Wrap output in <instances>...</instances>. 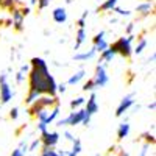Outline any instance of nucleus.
I'll return each instance as SVG.
<instances>
[{"mask_svg":"<svg viewBox=\"0 0 156 156\" xmlns=\"http://www.w3.org/2000/svg\"><path fill=\"white\" fill-rule=\"evenodd\" d=\"M87 39V34H86V30L84 28H78L76 30V34H75V44H73V50H80V47L86 42Z\"/></svg>","mask_w":156,"mask_h":156,"instance_id":"nucleus-15","label":"nucleus"},{"mask_svg":"<svg viewBox=\"0 0 156 156\" xmlns=\"http://www.w3.org/2000/svg\"><path fill=\"white\" fill-rule=\"evenodd\" d=\"M139 139H140V140H144V144H147V145H154V142H156L154 134H153V133H150V131L142 133Z\"/></svg>","mask_w":156,"mask_h":156,"instance_id":"nucleus-24","label":"nucleus"},{"mask_svg":"<svg viewBox=\"0 0 156 156\" xmlns=\"http://www.w3.org/2000/svg\"><path fill=\"white\" fill-rule=\"evenodd\" d=\"M8 115H9V119H11V120H17V119H19V108H17V106L11 108Z\"/></svg>","mask_w":156,"mask_h":156,"instance_id":"nucleus-32","label":"nucleus"},{"mask_svg":"<svg viewBox=\"0 0 156 156\" xmlns=\"http://www.w3.org/2000/svg\"><path fill=\"white\" fill-rule=\"evenodd\" d=\"M9 14H11V27L14 28V31H17V33H22L23 31V28H25V17L20 14V9H19V6L17 8H12V9H9Z\"/></svg>","mask_w":156,"mask_h":156,"instance_id":"nucleus-6","label":"nucleus"},{"mask_svg":"<svg viewBox=\"0 0 156 156\" xmlns=\"http://www.w3.org/2000/svg\"><path fill=\"white\" fill-rule=\"evenodd\" d=\"M134 34L129 36H122L117 41H114L112 44H109V48L114 51L115 55H120L126 59H129L133 56V41H134Z\"/></svg>","mask_w":156,"mask_h":156,"instance_id":"nucleus-2","label":"nucleus"},{"mask_svg":"<svg viewBox=\"0 0 156 156\" xmlns=\"http://www.w3.org/2000/svg\"><path fill=\"white\" fill-rule=\"evenodd\" d=\"M76 25H78V28H84V27H86V20L80 17V19L76 20Z\"/></svg>","mask_w":156,"mask_h":156,"instance_id":"nucleus-44","label":"nucleus"},{"mask_svg":"<svg viewBox=\"0 0 156 156\" xmlns=\"http://www.w3.org/2000/svg\"><path fill=\"white\" fill-rule=\"evenodd\" d=\"M81 150H83V147H81V140L78 139V137H75V140L72 142V148L69 150L70 154H72V156H78Z\"/></svg>","mask_w":156,"mask_h":156,"instance_id":"nucleus-25","label":"nucleus"},{"mask_svg":"<svg viewBox=\"0 0 156 156\" xmlns=\"http://www.w3.org/2000/svg\"><path fill=\"white\" fill-rule=\"evenodd\" d=\"M3 27H11V19H9V17L3 20Z\"/></svg>","mask_w":156,"mask_h":156,"instance_id":"nucleus-48","label":"nucleus"},{"mask_svg":"<svg viewBox=\"0 0 156 156\" xmlns=\"http://www.w3.org/2000/svg\"><path fill=\"white\" fill-rule=\"evenodd\" d=\"M55 125H56V126H66V125H67L66 117H62V119H58V120L55 122Z\"/></svg>","mask_w":156,"mask_h":156,"instance_id":"nucleus-43","label":"nucleus"},{"mask_svg":"<svg viewBox=\"0 0 156 156\" xmlns=\"http://www.w3.org/2000/svg\"><path fill=\"white\" fill-rule=\"evenodd\" d=\"M129 131H131V125H129L126 120L122 122V123L119 125V128H117V139H119V140H123L125 137L129 136Z\"/></svg>","mask_w":156,"mask_h":156,"instance_id":"nucleus-17","label":"nucleus"},{"mask_svg":"<svg viewBox=\"0 0 156 156\" xmlns=\"http://www.w3.org/2000/svg\"><path fill=\"white\" fill-rule=\"evenodd\" d=\"M14 80H16V83L17 84H22L25 80H27V75H23V73H20L19 70L16 72V75H14Z\"/></svg>","mask_w":156,"mask_h":156,"instance_id":"nucleus-33","label":"nucleus"},{"mask_svg":"<svg viewBox=\"0 0 156 156\" xmlns=\"http://www.w3.org/2000/svg\"><path fill=\"white\" fill-rule=\"evenodd\" d=\"M97 55V51L94 47H90L89 50L86 51H76L73 55V61H78V62H84V61H89V59H94Z\"/></svg>","mask_w":156,"mask_h":156,"instance_id":"nucleus-14","label":"nucleus"},{"mask_svg":"<svg viewBox=\"0 0 156 156\" xmlns=\"http://www.w3.org/2000/svg\"><path fill=\"white\" fill-rule=\"evenodd\" d=\"M59 139H61V134L58 131H50V129H47L45 133H42L39 136L41 147H48V148H55L58 145Z\"/></svg>","mask_w":156,"mask_h":156,"instance_id":"nucleus-5","label":"nucleus"},{"mask_svg":"<svg viewBox=\"0 0 156 156\" xmlns=\"http://www.w3.org/2000/svg\"><path fill=\"white\" fill-rule=\"evenodd\" d=\"M12 97H14V90L11 89L9 81L0 84V106H2V105H6V103H9V101L12 100Z\"/></svg>","mask_w":156,"mask_h":156,"instance_id":"nucleus-10","label":"nucleus"},{"mask_svg":"<svg viewBox=\"0 0 156 156\" xmlns=\"http://www.w3.org/2000/svg\"><path fill=\"white\" fill-rule=\"evenodd\" d=\"M39 97H41V94H37V92H34V90H28L27 92V95H25V105H31V103H34Z\"/></svg>","mask_w":156,"mask_h":156,"instance_id":"nucleus-26","label":"nucleus"},{"mask_svg":"<svg viewBox=\"0 0 156 156\" xmlns=\"http://www.w3.org/2000/svg\"><path fill=\"white\" fill-rule=\"evenodd\" d=\"M133 105H134V94L125 95V97L120 100L119 106L115 108V115H117V117H122L126 111H129V109L133 108Z\"/></svg>","mask_w":156,"mask_h":156,"instance_id":"nucleus-7","label":"nucleus"},{"mask_svg":"<svg viewBox=\"0 0 156 156\" xmlns=\"http://www.w3.org/2000/svg\"><path fill=\"white\" fill-rule=\"evenodd\" d=\"M144 2H153V0H144Z\"/></svg>","mask_w":156,"mask_h":156,"instance_id":"nucleus-53","label":"nucleus"},{"mask_svg":"<svg viewBox=\"0 0 156 156\" xmlns=\"http://www.w3.org/2000/svg\"><path fill=\"white\" fill-rule=\"evenodd\" d=\"M36 2H37V0H28V6L31 8V6H34L36 5Z\"/></svg>","mask_w":156,"mask_h":156,"instance_id":"nucleus-51","label":"nucleus"},{"mask_svg":"<svg viewBox=\"0 0 156 156\" xmlns=\"http://www.w3.org/2000/svg\"><path fill=\"white\" fill-rule=\"evenodd\" d=\"M133 31H134V22H129V23H126V27H125V33H126V36L133 34Z\"/></svg>","mask_w":156,"mask_h":156,"instance_id":"nucleus-37","label":"nucleus"},{"mask_svg":"<svg viewBox=\"0 0 156 156\" xmlns=\"http://www.w3.org/2000/svg\"><path fill=\"white\" fill-rule=\"evenodd\" d=\"M84 117H86V112L84 109H76V111H72L67 117H66V122L69 126H76V125H81L83 120H84Z\"/></svg>","mask_w":156,"mask_h":156,"instance_id":"nucleus-11","label":"nucleus"},{"mask_svg":"<svg viewBox=\"0 0 156 156\" xmlns=\"http://www.w3.org/2000/svg\"><path fill=\"white\" fill-rule=\"evenodd\" d=\"M17 148H19V150H20V151L25 154V153L28 151V142L25 140V139H22V140L19 142V147H17Z\"/></svg>","mask_w":156,"mask_h":156,"instance_id":"nucleus-34","label":"nucleus"},{"mask_svg":"<svg viewBox=\"0 0 156 156\" xmlns=\"http://www.w3.org/2000/svg\"><path fill=\"white\" fill-rule=\"evenodd\" d=\"M84 103H86V98H84V97H76V98L70 100L69 106H70L72 111H76V109H81V108L84 106Z\"/></svg>","mask_w":156,"mask_h":156,"instance_id":"nucleus-23","label":"nucleus"},{"mask_svg":"<svg viewBox=\"0 0 156 156\" xmlns=\"http://www.w3.org/2000/svg\"><path fill=\"white\" fill-rule=\"evenodd\" d=\"M133 109H134V111L137 112V111L140 109V105H133Z\"/></svg>","mask_w":156,"mask_h":156,"instance_id":"nucleus-52","label":"nucleus"},{"mask_svg":"<svg viewBox=\"0 0 156 156\" xmlns=\"http://www.w3.org/2000/svg\"><path fill=\"white\" fill-rule=\"evenodd\" d=\"M59 106H61V105L53 106V108H51V109L48 111V115H47V119H45V122H44L47 126H48L50 123H55V122L58 120V117H59V111H61V109H59Z\"/></svg>","mask_w":156,"mask_h":156,"instance_id":"nucleus-20","label":"nucleus"},{"mask_svg":"<svg viewBox=\"0 0 156 156\" xmlns=\"http://www.w3.org/2000/svg\"><path fill=\"white\" fill-rule=\"evenodd\" d=\"M30 72L27 75L28 80V90H34V92L41 95H50L56 97V80L55 76L50 73L48 64L44 58L34 56L30 59Z\"/></svg>","mask_w":156,"mask_h":156,"instance_id":"nucleus-1","label":"nucleus"},{"mask_svg":"<svg viewBox=\"0 0 156 156\" xmlns=\"http://www.w3.org/2000/svg\"><path fill=\"white\" fill-rule=\"evenodd\" d=\"M36 128H37V131H39V133H41V134H42V133H45V131H47V129H48V126H47L45 123H42V122H37V125H36Z\"/></svg>","mask_w":156,"mask_h":156,"instance_id":"nucleus-38","label":"nucleus"},{"mask_svg":"<svg viewBox=\"0 0 156 156\" xmlns=\"http://www.w3.org/2000/svg\"><path fill=\"white\" fill-rule=\"evenodd\" d=\"M84 78H86V70H84V69H78L73 75H70V78L67 80L66 84H69V86H75V84L80 83V81H83Z\"/></svg>","mask_w":156,"mask_h":156,"instance_id":"nucleus-16","label":"nucleus"},{"mask_svg":"<svg viewBox=\"0 0 156 156\" xmlns=\"http://www.w3.org/2000/svg\"><path fill=\"white\" fill-rule=\"evenodd\" d=\"M22 0H0V9H12V8H17V6H22Z\"/></svg>","mask_w":156,"mask_h":156,"instance_id":"nucleus-21","label":"nucleus"},{"mask_svg":"<svg viewBox=\"0 0 156 156\" xmlns=\"http://www.w3.org/2000/svg\"><path fill=\"white\" fill-rule=\"evenodd\" d=\"M62 136H64V139H66V140H69V142H73V140H75V136H73L70 131H67V129L62 133Z\"/></svg>","mask_w":156,"mask_h":156,"instance_id":"nucleus-40","label":"nucleus"},{"mask_svg":"<svg viewBox=\"0 0 156 156\" xmlns=\"http://www.w3.org/2000/svg\"><path fill=\"white\" fill-rule=\"evenodd\" d=\"M136 12H137L140 17H147V16L153 14V12H154L153 2H140V3L136 6Z\"/></svg>","mask_w":156,"mask_h":156,"instance_id":"nucleus-13","label":"nucleus"},{"mask_svg":"<svg viewBox=\"0 0 156 156\" xmlns=\"http://www.w3.org/2000/svg\"><path fill=\"white\" fill-rule=\"evenodd\" d=\"M39 147H41V140H39V137H34V139L31 140V144L28 145V151H30V153H34Z\"/></svg>","mask_w":156,"mask_h":156,"instance_id":"nucleus-30","label":"nucleus"},{"mask_svg":"<svg viewBox=\"0 0 156 156\" xmlns=\"http://www.w3.org/2000/svg\"><path fill=\"white\" fill-rule=\"evenodd\" d=\"M147 45H148L147 39H145L144 36H139L136 45L133 47V55H142V53H144V50L147 48Z\"/></svg>","mask_w":156,"mask_h":156,"instance_id":"nucleus-19","label":"nucleus"},{"mask_svg":"<svg viewBox=\"0 0 156 156\" xmlns=\"http://www.w3.org/2000/svg\"><path fill=\"white\" fill-rule=\"evenodd\" d=\"M119 0H105L98 8H97V12H112L114 8L117 6Z\"/></svg>","mask_w":156,"mask_h":156,"instance_id":"nucleus-18","label":"nucleus"},{"mask_svg":"<svg viewBox=\"0 0 156 156\" xmlns=\"http://www.w3.org/2000/svg\"><path fill=\"white\" fill-rule=\"evenodd\" d=\"M114 12H117V14H119L120 17H129V16H131V11H129V9H125V8H120L119 5L114 8Z\"/></svg>","mask_w":156,"mask_h":156,"instance_id":"nucleus-28","label":"nucleus"},{"mask_svg":"<svg viewBox=\"0 0 156 156\" xmlns=\"http://www.w3.org/2000/svg\"><path fill=\"white\" fill-rule=\"evenodd\" d=\"M67 90V84L66 83H58L56 84V94H64Z\"/></svg>","mask_w":156,"mask_h":156,"instance_id":"nucleus-36","label":"nucleus"},{"mask_svg":"<svg viewBox=\"0 0 156 156\" xmlns=\"http://www.w3.org/2000/svg\"><path fill=\"white\" fill-rule=\"evenodd\" d=\"M154 58H156V55H154V53H151V55L147 58V61H145V62H148V64H150V62H153V61H154Z\"/></svg>","mask_w":156,"mask_h":156,"instance_id":"nucleus-47","label":"nucleus"},{"mask_svg":"<svg viewBox=\"0 0 156 156\" xmlns=\"http://www.w3.org/2000/svg\"><path fill=\"white\" fill-rule=\"evenodd\" d=\"M58 105H61L58 97L41 95L34 103H31V105L28 106V114H30V117H33V119H34L36 114L39 111H42V109H51L53 106H58Z\"/></svg>","mask_w":156,"mask_h":156,"instance_id":"nucleus-3","label":"nucleus"},{"mask_svg":"<svg viewBox=\"0 0 156 156\" xmlns=\"http://www.w3.org/2000/svg\"><path fill=\"white\" fill-rule=\"evenodd\" d=\"M30 64H22V66L19 67V72L20 73H23V75H28V72H30Z\"/></svg>","mask_w":156,"mask_h":156,"instance_id":"nucleus-39","label":"nucleus"},{"mask_svg":"<svg viewBox=\"0 0 156 156\" xmlns=\"http://www.w3.org/2000/svg\"><path fill=\"white\" fill-rule=\"evenodd\" d=\"M56 156H72L69 150H56Z\"/></svg>","mask_w":156,"mask_h":156,"instance_id":"nucleus-42","label":"nucleus"},{"mask_svg":"<svg viewBox=\"0 0 156 156\" xmlns=\"http://www.w3.org/2000/svg\"><path fill=\"white\" fill-rule=\"evenodd\" d=\"M105 34H106V31H98L94 37H92V47L95 48V51H97V53H101V51H105L108 47H109V42L106 41V39H105Z\"/></svg>","mask_w":156,"mask_h":156,"instance_id":"nucleus-8","label":"nucleus"},{"mask_svg":"<svg viewBox=\"0 0 156 156\" xmlns=\"http://www.w3.org/2000/svg\"><path fill=\"white\" fill-rule=\"evenodd\" d=\"M19 9H20V14H22L23 17H27L30 12H31V8H30L28 5H22V6H19Z\"/></svg>","mask_w":156,"mask_h":156,"instance_id":"nucleus-35","label":"nucleus"},{"mask_svg":"<svg viewBox=\"0 0 156 156\" xmlns=\"http://www.w3.org/2000/svg\"><path fill=\"white\" fill-rule=\"evenodd\" d=\"M92 80L95 83V87H105L108 83H109V75L106 72V64H97L95 66V73L92 76Z\"/></svg>","mask_w":156,"mask_h":156,"instance_id":"nucleus-4","label":"nucleus"},{"mask_svg":"<svg viewBox=\"0 0 156 156\" xmlns=\"http://www.w3.org/2000/svg\"><path fill=\"white\" fill-rule=\"evenodd\" d=\"M114 56H115V53H114V51L108 47L105 51H101V53H100V59H98V62L100 64H106V62H111L112 59H114Z\"/></svg>","mask_w":156,"mask_h":156,"instance_id":"nucleus-22","label":"nucleus"},{"mask_svg":"<svg viewBox=\"0 0 156 156\" xmlns=\"http://www.w3.org/2000/svg\"><path fill=\"white\" fill-rule=\"evenodd\" d=\"M28 156H33V154H28Z\"/></svg>","mask_w":156,"mask_h":156,"instance_id":"nucleus-54","label":"nucleus"},{"mask_svg":"<svg viewBox=\"0 0 156 156\" xmlns=\"http://www.w3.org/2000/svg\"><path fill=\"white\" fill-rule=\"evenodd\" d=\"M97 87H95V83H94V80L92 78H89L87 81H84V84H83V90L84 92H94Z\"/></svg>","mask_w":156,"mask_h":156,"instance_id":"nucleus-27","label":"nucleus"},{"mask_svg":"<svg viewBox=\"0 0 156 156\" xmlns=\"http://www.w3.org/2000/svg\"><path fill=\"white\" fill-rule=\"evenodd\" d=\"M50 3H51V0H37L36 2V5H37V9H45L47 6H50Z\"/></svg>","mask_w":156,"mask_h":156,"instance_id":"nucleus-31","label":"nucleus"},{"mask_svg":"<svg viewBox=\"0 0 156 156\" xmlns=\"http://www.w3.org/2000/svg\"><path fill=\"white\" fill-rule=\"evenodd\" d=\"M150 111H154V108H156V103L154 101H151V103H148V106H147Z\"/></svg>","mask_w":156,"mask_h":156,"instance_id":"nucleus-49","label":"nucleus"},{"mask_svg":"<svg viewBox=\"0 0 156 156\" xmlns=\"http://www.w3.org/2000/svg\"><path fill=\"white\" fill-rule=\"evenodd\" d=\"M39 156H56V148L41 147V154H39Z\"/></svg>","mask_w":156,"mask_h":156,"instance_id":"nucleus-29","label":"nucleus"},{"mask_svg":"<svg viewBox=\"0 0 156 156\" xmlns=\"http://www.w3.org/2000/svg\"><path fill=\"white\" fill-rule=\"evenodd\" d=\"M148 148H150V145L144 144V145H142V148H140V151H139V156H147L148 154Z\"/></svg>","mask_w":156,"mask_h":156,"instance_id":"nucleus-41","label":"nucleus"},{"mask_svg":"<svg viewBox=\"0 0 156 156\" xmlns=\"http://www.w3.org/2000/svg\"><path fill=\"white\" fill-rule=\"evenodd\" d=\"M84 112L87 117H92L94 114L98 112V103H97V95L95 92H90L89 98H86V103H84V106H83Z\"/></svg>","mask_w":156,"mask_h":156,"instance_id":"nucleus-9","label":"nucleus"},{"mask_svg":"<svg viewBox=\"0 0 156 156\" xmlns=\"http://www.w3.org/2000/svg\"><path fill=\"white\" fill-rule=\"evenodd\" d=\"M9 156H25V154H23V153H22L19 148H14V150H12V153H11Z\"/></svg>","mask_w":156,"mask_h":156,"instance_id":"nucleus-45","label":"nucleus"},{"mask_svg":"<svg viewBox=\"0 0 156 156\" xmlns=\"http://www.w3.org/2000/svg\"><path fill=\"white\" fill-rule=\"evenodd\" d=\"M87 16H89V11L86 9V11H83V14H81V19H84V20H86V19H87Z\"/></svg>","mask_w":156,"mask_h":156,"instance_id":"nucleus-50","label":"nucleus"},{"mask_svg":"<svg viewBox=\"0 0 156 156\" xmlns=\"http://www.w3.org/2000/svg\"><path fill=\"white\" fill-rule=\"evenodd\" d=\"M90 119H92V117H84V120H83V123L81 125H84V126H89V123H90Z\"/></svg>","mask_w":156,"mask_h":156,"instance_id":"nucleus-46","label":"nucleus"},{"mask_svg":"<svg viewBox=\"0 0 156 156\" xmlns=\"http://www.w3.org/2000/svg\"><path fill=\"white\" fill-rule=\"evenodd\" d=\"M51 19L56 23H66L67 22V9L64 6H56L51 11Z\"/></svg>","mask_w":156,"mask_h":156,"instance_id":"nucleus-12","label":"nucleus"}]
</instances>
